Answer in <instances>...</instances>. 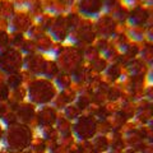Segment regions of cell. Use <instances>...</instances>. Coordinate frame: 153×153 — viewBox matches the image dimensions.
Wrapping results in <instances>:
<instances>
[{"instance_id": "6da1fadb", "label": "cell", "mask_w": 153, "mask_h": 153, "mask_svg": "<svg viewBox=\"0 0 153 153\" xmlns=\"http://www.w3.org/2000/svg\"><path fill=\"white\" fill-rule=\"evenodd\" d=\"M75 8L79 16L96 19L101 17L103 10V0H76Z\"/></svg>"}, {"instance_id": "7a4b0ae2", "label": "cell", "mask_w": 153, "mask_h": 153, "mask_svg": "<svg viewBox=\"0 0 153 153\" xmlns=\"http://www.w3.org/2000/svg\"><path fill=\"white\" fill-rule=\"evenodd\" d=\"M128 35H129V37H130L133 41H137V42H142L146 38L144 32H143L140 28H133L131 27L130 30L128 31Z\"/></svg>"}]
</instances>
